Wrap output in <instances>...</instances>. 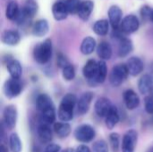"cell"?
Listing matches in <instances>:
<instances>
[{
	"instance_id": "cell-6",
	"label": "cell",
	"mask_w": 153,
	"mask_h": 152,
	"mask_svg": "<svg viewBox=\"0 0 153 152\" xmlns=\"http://www.w3.org/2000/svg\"><path fill=\"white\" fill-rule=\"evenodd\" d=\"M18 118L17 108L13 105H8L4 108L3 112V123L5 127L12 130L15 127Z\"/></svg>"
},
{
	"instance_id": "cell-15",
	"label": "cell",
	"mask_w": 153,
	"mask_h": 152,
	"mask_svg": "<svg viewBox=\"0 0 153 152\" xmlns=\"http://www.w3.org/2000/svg\"><path fill=\"white\" fill-rule=\"evenodd\" d=\"M94 9V3L91 0H86L81 3L79 10L77 12V15L82 21L89 20L92 11Z\"/></svg>"
},
{
	"instance_id": "cell-26",
	"label": "cell",
	"mask_w": 153,
	"mask_h": 152,
	"mask_svg": "<svg viewBox=\"0 0 153 152\" xmlns=\"http://www.w3.org/2000/svg\"><path fill=\"white\" fill-rule=\"evenodd\" d=\"M153 81L151 77L150 74H144L143 75L138 82V89L139 91L143 94V95H146L148 94L151 90L152 89Z\"/></svg>"
},
{
	"instance_id": "cell-18",
	"label": "cell",
	"mask_w": 153,
	"mask_h": 152,
	"mask_svg": "<svg viewBox=\"0 0 153 152\" xmlns=\"http://www.w3.org/2000/svg\"><path fill=\"white\" fill-rule=\"evenodd\" d=\"M38 136L42 143H49L53 138L50 125L39 123V125L38 127Z\"/></svg>"
},
{
	"instance_id": "cell-30",
	"label": "cell",
	"mask_w": 153,
	"mask_h": 152,
	"mask_svg": "<svg viewBox=\"0 0 153 152\" xmlns=\"http://www.w3.org/2000/svg\"><path fill=\"white\" fill-rule=\"evenodd\" d=\"M20 9H19V5L18 3L14 0H12L8 3L7 6H6V10H5V16L8 20L11 21H14L17 16L20 13Z\"/></svg>"
},
{
	"instance_id": "cell-25",
	"label": "cell",
	"mask_w": 153,
	"mask_h": 152,
	"mask_svg": "<svg viewBox=\"0 0 153 152\" xmlns=\"http://www.w3.org/2000/svg\"><path fill=\"white\" fill-rule=\"evenodd\" d=\"M133 48L134 46L132 40L127 38H123L119 40L118 51H117L118 56L120 57H126L133 51Z\"/></svg>"
},
{
	"instance_id": "cell-14",
	"label": "cell",
	"mask_w": 153,
	"mask_h": 152,
	"mask_svg": "<svg viewBox=\"0 0 153 152\" xmlns=\"http://www.w3.org/2000/svg\"><path fill=\"white\" fill-rule=\"evenodd\" d=\"M108 14L109 22L112 25L113 29L119 28L122 22V15H123L122 9L118 5H112L110 6Z\"/></svg>"
},
{
	"instance_id": "cell-23",
	"label": "cell",
	"mask_w": 153,
	"mask_h": 152,
	"mask_svg": "<svg viewBox=\"0 0 153 152\" xmlns=\"http://www.w3.org/2000/svg\"><path fill=\"white\" fill-rule=\"evenodd\" d=\"M97 55L101 60H109L112 56V47L107 41H101L97 47Z\"/></svg>"
},
{
	"instance_id": "cell-7",
	"label": "cell",
	"mask_w": 153,
	"mask_h": 152,
	"mask_svg": "<svg viewBox=\"0 0 153 152\" xmlns=\"http://www.w3.org/2000/svg\"><path fill=\"white\" fill-rule=\"evenodd\" d=\"M139 27H140L139 19L135 15H134V14L126 15L122 20L121 24L119 26L120 30L125 34H132V33H134L135 31L138 30Z\"/></svg>"
},
{
	"instance_id": "cell-3",
	"label": "cell",
	"mask_w": 153,
	"mask_h": 152,
	"mask_svg": "<svg viewBox=\"0 0 153 152\" xmlns=\"http://www.w3.org/2000/svg\"><path fill=\"white\" fill-rule=\"evenodd\" d=\"M128 74L129 72L126 65L118 64L112 68V71L109 74V82L112 86L118 87L126 80Z\"/></svg>"
},
{
	"instance_id": "cell-43",
	"label": "cell",
	"mask_w": 153,
	"mask_h": 152,
	"mask_svg": "<svg viewBox=\"0 0 153 152\" xmlns=\"http://www.w3.org/2000/svg\"><path fill=\"white\" fill-rule=\"evenodd\" d=\"M150 75H151V77H152V79L153 81V62L150 65Z\"/></svg>"
},
{
	"instance_id": "cell-47",
	"label": "cell",
	"mask_w": 153,
	"mask_h": 152,
	"mask_svg": "<svg viewBox=\"0 0 153 152\" xmlns=\"http://www.w3.org/2000/svg\"><path fill=\"white\" fill-rule=\"evenodd\" d=\"M152 21L153 22V10H152Z\"/></svg>"
},
{
	"instance_id": "cell-29",
	"label": "cell",
	"mask_w": 153,
	"mask_h": 152,
	"mask_svg": "<svg viewBox=\"0 0 153 152\" xmlns=\"http://www.w3.org/2000/svg\"><path fill=\"white\" fill-rule=\"evenodd\" d=\"M109 30V21L101 19L97 21L93 25V31L99 36H106Z\"/></svg>"
},
{
	"instance_id": "cell-41",
	"label": "cell",
	"mask_w": 153,
	"mask_h": 152,
	"mask_svg": "<svg viewBox=\"0 0 153 152\" xmlns=\"http://www.w3.org/2000/svg\"><path fill=\"white\" fill-rule=\"evenodd\" d=\"M61 150V147L56 143H51L47 146L44 152H59Z\"/></svg>"
},
{
	"instance_id": "cell-38",
	"label": "cell",
	"mask_w": 153,
	"mask_h": 152,
	"mask_svg": "<svg viewBox=\"0 0 153 152\" xmlns=\"http://www.w3.org/2000/svg\"><path fill=\"white\" fill-rule=\"evenodd\" d=\"M152 10L149 5H143L141 8V15L143 19L144 20H152Z\"/></svg>"
},
{
	"instance_id": "cell-22",
	"label": "cell",
	"mask_w": 153,
	"mask_h": 152,
	"mask_svg": "<svg viewBox=\"0 0 153 152\" xmlns=\"http://www.w3.org/2000/svg\"><path fill=\"white\" fill-rule=\"evenodd\" d=\"M107 73H108L107 64L105 60H100V62H98V70H97L94 79L92 80V82H94V85L103 83L107 78Z\"/></svg>"
},
{
	"instance_id": "cell-9",
	"label": "cell",
	"mask_w": 153,
	"mask_h": 152,
	"mask_svg": "<svg viewBox=\"0 0 153 152\" xmlns=\"http://www.w3.org/2000/svg\"><path fill=\"white\" fill-rule=\"evenodd\" d=\"M93 97H94V95H93L92 92L87 91V92H84V93L79 98V99H78V101H77V105H76L78 115L83 116V115H85V114L88 113Z\"/></svg>"
},
{
	"instance_id": "cell-17",
	"label": "cell",
	"mask_w": 153,
	"mask_h": 152,
	"mask_svg": "<svg viewBox=\"0 0 153 152\" xmlns=\"http://www.w3.org/2000/svg\"><path fill=\"white\" fill-rule=\"evenodd\" d=\"M119 119H120V117H119L118 109L116 106L113 105L111 109L108 113V115L105 116V125H106L107 128L109 130L114 129L115 126L119 122Z\"/></svg>"
},
{
	"instance_id": "cell-11",
	"label": "cell",
	"mask_w": 153,
	"mask_h": 152,
	"mask_svg": "<svg viewBox=\"0 0 153 152\" xmlns=\"http://www.w3.org/2000/svg\"><path fill=\"white\" fill-rule=\"evenodd\" d=\"M126 66L129 72V74L132 76H137L139 75L143 70V62L142 61L141 58L137 57V56H132L130 57L127 62H126Z\"/></svg>"
},
{
	"instance_id": "cell-12",
	"label": "cell",
	"mask_w": 153,
	"mask_h": 152,
	"mask_svg": "<svg viewBox=\"0 0 153 152\" xmlns=\"http://www.w3.org/2000/svg\"><path fill=\"white\" fill-rule=\"evenodd\" d=\"M124 102L127 109L134 110L137 108L140 105V98L135 91L133 90H127L124 92L123 95Z\"/></svg>"
},
{
	"instance_id": "cell-37",
	"label": "cell",
	"mask_w": 153,
	"mask_h": 152,
	"mask_svg": "<svg viewBox=\"0 0 153 152\" xmlns=\"http://www.w3.org/2000/svg\"><path fill=\"white\" fill-rule=\"evenodd\" d=\"M92 152H108V143L104 140L96 141L92 145Z\"/></svg>"
},
{
	"instance_id": "cell-13",
	"label": "cell",
	"mask_w": 153,
	"mask_h": 152,
	"mask_svg": "<svg viewBox=\"0 0 153 152\" xmlns=\"http://www.w3.org/2000/svg\"><path fill=\"white\" fill-rule=\"evenodd\" d=\"M68 10L65 1H57L52 6V14L56 21H63L68 16Z\"/></svg>"
},
{
	"instance_id": "cell-1",
	"label": "cell",
	"mask_w": 153,
	"mask_h": 152,
	"mask_svg": "<svg viewBox=\"0 0 153 152\" xmlns=\"http://www.w3.org/2000/svg\"><path fill=\"white\" fill-rule=\"evenodd\" d=\"M77 101L76 96L72 93H67L63 97L57 110V117L60 121L69 122L73 120L74 111L77 105Z\"/></svg>"
},
{
	"instance_id": "cell-32",
	"label": "cell",
	"mask_w": 153,
	"mask_h": 152,
	"mask_svg": "<svg viewBox=\"0 0 153 152\" xmlns=\"http://www.w3.org/2000/svg\"><path fill=\"white\" fill-rule=\"evenodd\" d=\"M56 110H55V107L48 108L43 112H41L40 117H39V123L41 124H46V125H52L55 123L56 121Z\"/></svg>"
},
{
	"instance_id": "cell-36",
	"label": "cell",
	"mask_w": 153,
	"mask_h": 152,
	"mask_svg": "<svg viewBox=\"0 0 153 152\" xmlns=\"http://www.w3.org/2000/svg\"><path fill=\"white\" fill-rule=\"evenodd\" d=\"M65 5L67 7V10L69 12V13H77L80 4H81V1L80 0H65Z\"/></svg>"
},
{
	"instance_id": "cell-48",
	"label": "cell",
	"mask_w": 153,
	"mask_h": 152,
	"mask_svg": "<svg viewBox=\"0 0 153 152\" xmlns=\"http://www.w3.org/2000/svg\"><path fill=\"white\" fill-rule=\"evenodd\" d=\"M149 152H153V148L152 149V150H150V151H149Z\"/></svg>"
},
{
	"instance_id": "cell-39",
	"label": "cell",
	"mask_w": 153,
	"mask_h": 152,
	"mask_svg": "<svg viewBox=\"0 0 153 152\" xmlns=\"http://www.w3.org/2000/svg\"><path fill=\"white\" fill-rule=\"evenodd\" d=\"M144 108L149 115H153V99L150 95L144 99Z\"/></svg>"
},
{
	"instance_id": "cell-28",
	"label": "cell",
	"mask_w": 153,
	"mask_h": 152,
	"mask_svg": "<svg viewBox=\"0 0 153 152\" xmlns=\"http://www.w3.org/2000/svg\"><path fill=\"white\" fill-rule=\"evenodd\" d=\"M96 48V40L92 37H86L81 44V52L83 55H91Z\"/></svg>"
},
{
	"instance_id": "cell-16",
	"label": "cell",
	"mask_w": 153,
	"mask_h": 152,
	"mask_svg": "<svg viewBox=\"0 0 153 152\" xmlns=\"http://www.w3.org/2000/svg\"><path fill=\"white\" fill-rule=\"evenodd\" d=\"M21 40V35L17 30H7L2 34V41L7 46H16Z\"/></svg>"
},
{
	"instance_id": "cell-40",
	"label": "cell",
	"mask_w": 153,
	"mask_h": 152,
	"mask_svg": "<svg viewBox=\"0 0 153 152\" xmlns=\"http://www.w3.org/2000/svg\"><path fill=\"white\" fill-rule=\"evenodd\" d=\"M56 62H57V65H58L60 68H62V69L70 64V63H69V61L67 60V58L65 57V56H64V55H63V54H61V53H60V54H58Z\"/></svg>"
},
{
	"instance_id": "cell-44",
	"label": "cell",
	"mask_w": 153,
	"mask_h": 152,
	"mask_svg": "<svg viewBox=\"0 0 153 152\" xmlns=\"http://www.w3.org/2000/svg\"><path fill=\"white\" fill-rule=\"evenodd\" d=\"M0 152H8L6 147L4 144H1V146H0Z\"/></svg>"
},
{
	"instance_id": "cell-45",
	"label": "cell",
	"mask_w": 153,
	"mask_h": 152,
	"mask_svg": "<svg viewBox=\"0 0 153 152\" xmlns=\"http://www.w3.org/2000/svg\"><path fill=\"white\" fill-rule=\"evenodd\" d=\"M62 152H75V150H74L72 148H67V149L64 150Z\"/></svg>"
},
{
	"instance_id": "cell-21",
	"label": "cell",
	"mask_w": 153,
	"mask_h": 152,
	"mask_svg": "<svg viewBox=\"0 0 153 152\" xmlns=\"http://www.w3.org/2000/svg\"><path fill=\"white\" fill-rule=\"evenodd\" d=\"M54 132L56 136L60 139L68 137L71 133V125L67 122H58L54 124Z\"/></svg>"
},
{
	"instance_id": "cell-42",
	"label": "cell",
	"mask_w": 153,
	"mask_h": 152,
	"mask_svg": "<svg viewBox=\"0 0 153 152\" xmlns=\"http://www.w3.org/2000/svg\"><path fill=\"white\" fill-rule=\"evenodd\" d=\"M75 152H92L91 150L85 144H82V145H79L76 150H75Z\"/></svg>"
},
{
	"instance_id": "cell-35",
	"label": "cell",
	"mask_w": 153,
	"mask_h": 152,
	"mask_svg": "<svg viewBox=\"0 0 153 152\" xmlns=\"http://www.w3.org/2000/svg\"><path fill=\"white\" fill-rule=\"evenodd\" d=\"M109 142L113 152H118L120 148V135L117 133H112L109 135Z\"/></svg>"
},
{
	"instance_id": "cell-24",
	"label": "cell",
	"mask_w": 153,
	"mask_h": 152,
	"mask_svg": "<svg viewBox=\"0 0 153 152\" xmlns=\"http://www.w3.org/2000/svg\"><path fill=\"white\" fill-rule=\"evenodd\" d=\"M97 70H98V62H96L93 59H90L83 66L82 69L83 76L89 81H92L96 75Z\"/></svg>"
},
{
	"instance_id": "cell-20",
	"label": "cell",
	"mask_w": 153,
	"mask_h": 152,
	"mask_svg": "<svg viewBox=\"0 0 153 152\" xmlns=\"http://www.w3.org/2000/svg\"><path fill=\"white\" fill-rule=\"evenodd\" d=\"M7 71L12 78L20 79L22 73V68L19 61L15 59H8L6 62Z\"/></svg>"
},
{
	"instance_id": "cell-10",
	"label": "cell",
	"mask_w": 153,
	"mask_h": 152,
	"mask_svg": "<svg viewBox=\"0 0 153 152\" xmlns=\"http://www.w3.org/2000/svg\"><path fill=\"white\" fill-rule=\"evenodd\" d=\"M112 106H113V104L111 103V101L108 99H107L105 97H101V98L98 99L97 101L95 102L94 110L98 116L105 118V116L108 115V113L111 109Z\"/></svg>"
},
{
	"instance_id": "cell-46",
	"label": "cell",
	"mask_w": 153,
	"mask_h": 152,
	"mask_svg": "<svg viewBox=\"0 0 153 152\" xmlns=\"http://www.w3.org/2000/svg\"><path fill=\"white\" fill-rule=\"evenodd\" d=\"M149 94H150V96H151V97L153 99V87H152V89L151 90V91L149 92Z\"/></svg>"
},
{
	"instance_id": "cell-2",
	"label": "cell",
	"mask_w": 153,
	"mask_h": 152,
	"mask_svg": "<svg viewBox=\"0 0 153 152\" xmlns=\"http://www.w3.org/2000/svg\"><path fill=\"white\" fill-rule=\"evenodd\" d=\"M52 56V41L49 39L38 44L33 50V57L35 61L40 65L47 64Z\"/></svg>"
},
{
	"instance_id": "cell-34",
	"label": "cell",
	"mask_w": 153,
	"mask_h": 152,
	"mask_svg": "<svg viewBox=\"0 0 153 152\" xmlns=\"http://www.w3.org/2000/svg\"><path fill=\"white\" fill-rule=\"evenodd\" d=\"M62 76L67 82L74 80V77H75V69H74V67L71 64H69L68 65L64 67L63 72H62Z\"/></svg>"
},
{
	"instance_id": "cell-8",
	"label": "cell",
	"mask_w": 153,
	"mask_h": 152,
	"mask_svg": "<svg viewBox=\"0 0 153 152\" xmlns=\"http://www.w3.org/2000/svg\"><path fill=\"white\" fill-rule=\"evenodd\" d=\"M138 140V133L135 130L127 131L122 139V152H134Z\"/></svg>"
},
{
	"instance_id": "cell-27",
	"label": "cell",
	"mask_w": 153,
	"mask_h": 152,
	"mask_svg": "<svg viewBox=\"0 0 153 152\" xmlns=\"http://www.w3.org/2000/svg\"><path fill=\"white\" fill-rule=\"evenodd\" d=\"M36 105L40 112H43L48 108H54V103L51 98L47 94H39L36 100Z\"/></svg>"
},
{
	"instance_id": "cell-5",
	"label": "cell",
	"mask_w": 153,
	"mask_h": 152,
	"mask_svg": "<svg viewBox=\"0 0 153 152\" xmlns=\"http://www.w3.org/2000/svg\"><path fill=\"white\" fill-rule=\"evenodd\" d=\"M22 91V84L19 79L10 78L4 84V93L8 99L18 97Z\"/></svg>"
},
{
	"instance_id": "cell-19",
	"label": "cell",
	"mask_w": 153,
	"mask_h": 152,
	"mask_svg": "<svg viewBox=\"0 0 153 152\" xmlns=\"http://www.w3.org/2000/svg\"><path fill=\"white\" fill-rule=\"evenodd\" d=\"M49 30V25L47 20L41 19L37 21L32 27V35L38 38L44 37Z\"/></svg>"
},
{
	"instance_id": "cell-4",
	"label": "cell",
	"mask_w": 153,
	"mask_h": 152,
	"mask_svg": "<svg viewBox=\"0 0 153 152\" xmlns=\"http://www.w3.org/2000/svg\"><path fill=\"white\" fill-rule=\"evenodd\" d=\"M74 135L76 141L82 143H88L94 140L96 136V132L91 125L83 124L75 128Z\"/></svg>"
},
{
	"instance_id": "cell-33",
	"label": "cell",
	"mask_w": 153,
	"mask_h": 152,
	"mask_svg": "<svg viewBox=\"0 0 153 152\" xmlns=\"http://www.w3.org/2000/svg\"><path fill=\"white\" fill-rule=\"evenodd\" d=\"M9 147L12 152H22V141L16 133H13L9 136Z\"/></svg>"
},
{
	"instance_id": "cell-31",
	"label": "cell",
	"mask_w": 153,
	"mask_h": 152,
	"mask_svg": "<svg viewBox=\"0 0 153 152\" xmlns=\"http://www.w3.org/2000/svg\"><path fill=\"white\" fill-rule=\"evenodd\" d=\"M38 10H39V5L37 2L34 0H27L22 9V13L28 18H32L34 15H36V13H38Z\"/></svg>"
}]
</instances>
